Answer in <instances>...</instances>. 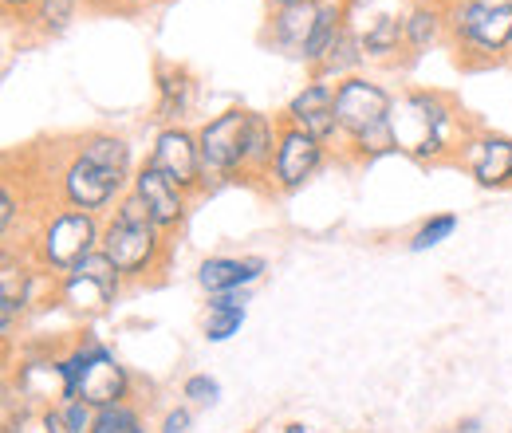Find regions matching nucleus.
Instances as JSON below:
<instances>
[{
  "instance_id": "35",
  "label": "nucleus",
  "mask_w": 512,
  "mask_h": 433,
  "mask_svg": "<svg viewBox=\"0 0 512 433\" xmlns=\"http://www.w3.org/2000/svg\"><path fill=\"white\" fill-rule=\"evenodd\" d=\"M268 4H272V8H284V4H292V0H268Z\"/></svg>"
},
{
  "instance_id": "2",
  "label": "nucleus",
  "mask_w": 512,
  "mask_h": 433,
  "mask_svg": "<svg viewBox=\"0 0 512 433\" xmlns=\"http://www.w3.org/2000/svg\"><path fill=\"white\" fill-rule=\"evenodd\" d=\"M103 252L111 256V264L119 268L123 280H142L162 264L166 252V233L154 225V217L146 213V205L123 193L115 213L103 221Z\"/></svg>"
},
{
  "instance_id": "1",
  "label": "nucleus",
  "mask_w": 512,
  "mask_h": 433,
  "mask_svg": "<svg viewBox=\"0 0 512 433\" xmlns=\"http://www.w3.org/2000/svg\"><path fill=\"white\" fill-rule=\"evenodd\" d=\"M469 134L473 130H465L457 103L442 91H406L390 107L394 150L414 162H442L461 154Z\"/></svg>"
},
{
  "instance_id": "36",
  "label": "nucleus",
  "mask_w": 512,
  "mask_h": 433,
  "mask_svg": "<svg viewBox=\"0 0 512 433\" xmlns=\"http://www.w3.org/2000/svg\"><path fill=\"white\" fill-rule=\"evenodd\" d=\"M111 4H123V0H111Z\"/></svg>"
},
{
  "instance_id": "31",
  "label": "nucleus",
  "mask_w": 512,
  "mask_h": 433,
  "mask_svg": "<svg viewBox=\"0 0 512 433\" xmlns=\"http://www.w3.org/2000/svg\"><path fill=\"white\" fill-rule=\"evenodd\" d=\"M0 225H4V237H8L12 225H16V193H12L8 182H4V189H0Z\"/></svg>"
},
{
  "instance_id": "28",
  "label": "nucleus",
  "mask_w": 512,
  "mask_h": 433,
  "mask_svg": "<svg viewBox=\"0 0 512 433\" xmlns=\"http://www.w3.org/2000/svg\"><path fill=\"white\" fill-rule=\"evenodd\" d=\"M182 398H190L193 406H213L221 398V382L209 378V374H190L182 382Z\"/></svg>"
},
{
  "instance_id": "20",
  "label": "nucleus",
  "mask_w": 512,
  "mask_h": 433,
  "mask_svg": "<svg viewBox=\"0 0 512 433\" xmlns=\"http://www.w3.org/2000/svg\"><path fill=\"white\" fill-rule=\"evenodd\" d=\"M367 60V52H363V36L359 32H351V28H343L339 32V40L331 44V52L323 56V63L312 71V79H320V83H331V79H351L355 75V67Z\"/></svg>"
},
{
  "instance_id": "33",
  "label": "nucleus",
  "mask_w": 512,
  "mask_h": 433,
  "mask_svg": "<svg viewBox=\"0 0 512 433\" xmlns=\"http://www.w3.org/2000/svg\"><path fill=\"white\" fill-rule=\"evenodd\" d=\"M4 4V12H32L36 8V0H0Z\"/></svg>"
},
{
  "instance_id": "7",
  "label": "nucleus",
  "mask_w": 512,
  "mask_h": 433,
  "mask_svg": "<svg viewBox=\"0 0 512 433\" xmlns=\"http://www.w3.org/2000/svg\"><path fill=\"white\" fill-rule=\"evenodd\" d=\"M390 107H394V95L367 75H351L335 83V123H339V134L351 142L390 123Z\"/></svg>"
},
{
  "instance_id": "30",
  "label": "nucleus",
  "mask_w": 512,
  "mask_h": 433,
  "mask_svg": "<svg viewBox=\"0 0 512 433\" xmlns=\"http://www.w3.org/2000/svg\"><path fill=\"white\" fill-rule=\"evenodd\" d=\"M193 426V410L190 406H174L166 418H162V433H186Z\"/></svg>"
},
{
  "instance_id": "29",
  "label": "nucleus",
  "mask_w": 512,
  "mask_h": 433,
  "mask_svg": "<svg viewBox=\"0 0 512 433\" xmlns=\"http://www.w3.org/2000/svg\"><path fill=\"white\" fill-rule=\"evenodd\" d=\"M95 406H87V402H64V418H67V430L71 433H91L95 430Z\"/></svg>"
},
{
  "instance_id": "12",
  "label": "nucleus",
  "mask_w": 512,
  "mask_h": 433,
  "mask_svg": "<svg viewBox=\"0 0 512 433\" xmlns=\"http://www.w3.org/2000/svg\"><path fill=\"white\" fill-rule=\"evenodd\" d=\"M457 162L473 174V182L485 189L512 186V138L493 130H473L457 154Z\"/></svg>"
},
{
  "instance_id": "27",
  "label": "nucleus",
  "mask_w": 512,
  "mask_h": 433,
  "mask_svg": "<svg viewBox=\"0 0 512 433\" xmlns=\"http://www.w3.org/2000/svg\"><path fill=\"white\" fill-rule=\"evenodd\" d=\"M241 323H245V311H205L201 335L209 343H225V339H233L241 331Z\"/></svg>"
},
{
  "instance_id": "14",
  "label": "nucleus",
  "mask_w": 512,
  "mask_h": 433,
  "mask_svg": "<svg viewBox=\"0 0 512 433\" xmlns=\"http://www.w3.org/2000/svg\"><path fill=\"white\" fill-rule=\"evenodd\" d=\"M130 193L146 205V213L154 217V225H158L162 233H174V229L182 225V217H186V197H190V193H182L162 170H154L150 162H142V166L134 170Z\"/></svg>"
},
{
  "instance_id": "18",
  "label": "nucleus",
  "mask_w": 512,
  "mask_h": 433,
  "mask_svg": "<svg viewBox=\"0 0 512 433\" xmlns=\"http://www.w3.org/2000/svg\"><path fill=\"white\" fill-rule=\"evenodd\" d=\"M402 16H406V48L414 56L430 52L449 28V8L442 0H414L410 12H402Z\"/></svg>"
},
{
  "instance_id": "11",
  "label": "nucleus",
  "mask_w": 512,
  "mask_h": 433,
  "mask_svg": "<svg viewBox=\"0 0 512 433\" xmlns=\"http://www.w3.org/2000/svg\"><path fill=\"white\" fill-rule=\"evenodd\" d=\"M323 166V142L320 138H312V134H304L300 126H280V150H276V162H272V186L280 189V193H296V189H304L312 178H316V170Z\"/></svg>"
},
{
  "instance_id": "23",
  "label": "nucleus",
  "mask_w": 512,
  "mask_h": 433,
  "mask_svg": "<svg viewBox=\"0 0 512 433\" xmlns=\"http://www.w3.org/2000/svg\"><path fill=\"white\" fill-rule=\"evenodd\" d=\"M347 28V4H323L320 8V20H316V28H312V36H308V44H304V63L316 71L323 63V56L331 52V44L339 40V32Z\"/></svg>"
},
{
  "instance_id": "15",
  "label": "nucleus",
  "mask_w": 512,
  "mask_h": 433,
  "mask_svg": "<svg viewBox=\"0 0 512 433\" xmlns=\"http://www.w3.org/2000/svg\"><path fill=\"white\" fill-rule=\"evenodd\" d=\"M260 272H264V260H260V256H209V260H201V268H197V284H201L209 296L245 292L249 284L260 280Z\"/></svg>"
},
{
  "instance_id": "9",
  "label": "nucleus",
  "mask_w": 512,
  "mask_h": 433,
  "mask_svg": "<svg viewBox=\"0 0 512 433\" xmlns=\"http://www.w3.org/2000/svg\"><path fill=\"white\" fill-rule=\"evenodd\" d=\"M146 162H150L154 170H162L182 193H193V189L205 186V174H201V146H197V134L186 130V126H162Z\"/></svg>"
},
{
  "instance_id": "26",
  "label": "nucleus",
  "mask_w": 512,
  "mask_h": 433,
  "mask_svg": "<svg viewBox=\"0 0 512 433\" xmlns=\"http://www.w3.org/2000/svg\"><path fill=\"white\" fill-rule=\"evenodd\" d=\"M453 229H457V217L453 213H438V217H430L414 237H410V252H426V248L442 245L453 237Z\"/></svg>"
},
{
  "instance_id": "17",
  "label": "nucleus",
  "mask_w": 512,
  "mask_h": 433,
  "mask_svg": "<svg viewBox=\"0 0 512 433\" xmlns=\"http://www.w3.org/2000/svg\"><path fill=\"white\" fill-rule=\"evenodd\" d=\"M320 8L323 0H292L284 8H272V24H268L272 40L288 52H304V44H308V36L320 20Z\"/></svg>"
},
{
  "instance_id": "6",
  "label": "nucleus",
  "mask_w": 512,
  "mask_h": 433,
  "mask_svg": "<svg viewBox=\"0 0 512 433\" xmlns=\"http://www.w3.org/2000/svg\"><path fill=\"white\" fill-rule=\"evenodd\" d=\"M245 134H249V111H241V107H229V111L213 115L209 123H201L197 146H201L205 186L233 182L237 174H245Z\"/></svg>"
},
{
  "instance_id": "10",
  "label": "nucleus",
  "mask_w": 512,
  "mask_h": 433,
  "mask_svg": "<svg viewBox=\"0 0 512 433\" xmlns=\"http://www.w3.org/2000/svg\"><path fill=\"white\" fill-rule=\"evenodd\" d=\"M123 186H127V178H119L79 154H71V162L60 174V193H64L67 209H83V213L107 209L115 197H123Z\"/></svg>"
},
{
  "instance_id": "8",
  "label": "nucleus",
  "mask_w": 512,
  "mask_h": 433,
  "mask_svg": "<svg viewBox=\"0 0 512 433\" xmlns=\"http://www.w3.org/2000/svg\"><path fill=\"white\" fill-rule=\"evenodd\" d=\"M119 288H123L119 268L111 264V256L103 248H95L83 264H75L67 276H60L56 292H60V300H64L67 308L79 311V315H103L115 304Z\"/></svg>"
},
{
  "instance_id": "32",
  "label": "nucleus",
  "mask_w": 512,
  "mask_h": 433,
  "mask_svg": "<svg viewBox=\"0 0 512 433\" xmlns=\"http://www.w3.org/2000/svg\"><path fill=\"white\" fill-rule=\"evenodd\" d=\"M249 296L245 292H221V296H209V311H245Z\"/></svg>"
},
{
  "instance_id": "25",
  "label": "nucleus",
  "mask_w": 512,
  "mask_h": 433,
  "mask_svg": "<svg viewBox=\"0 0 512 433\" xmlns=\"http://www.w3.org/2000/svg\"><path fill=\"white\" fill-rule=\"evenodd\" d=\"M91 433H146V422L130 402H119V406H107V410L95 414V430Z\"/></svg>"
},
{
  "instance_id": "34",
  "label": "nucleus",
  "mask_w": 512,
  "mask_h": 433,
  "mask_svg": "<svg viewBox=\"0 0 512 433\" xmlns=\"http://www.w3.org/2000/svg\"><path fill=\"white\" fill-rule=\"evenodd\" d=\"M284 433H308V426H300V422H292V426H284Z\"/></svg>"
},
{
  "instance_id": "19",
  "label": "nucleus",
  "mask_w": 512,
  "mask_h": 433,
  "mask_svg": "<svg viewBox=\"0 0 512 433\" xmlns=\"http://www.w3.org/2000/svg\"><path fill=\"white\" fill-rule=\"evenodd\" d=\"M75 154L87 158V162H95V166H103V170H111V174H119V178H127V182H134L130 178V146L127 138H119V134L91 130V134L79 138Z\"/></svg>"
},
{
  "instance_id": "22",
  "label": "nucleus",
  "mask_w": 512,
  "mask_h": 433,
  "mask_svg": "<svg viewBox=\"0 0 512 433\" xmlns=\"http://www.w3.org/2000/svg\"><path fill=\"white\" fill-rule=\"evenodd\" d=\"M193 107V79L182 67H166L158 71V115L178 126V119Z\"/></svg>"
},
{
  "instance_id": "5",
  "label": "nucleus",
  "mask_w": 512,
  "mask_h": 433,
  "mask_svg": "<svg viewBox=\"0 0 512 433\" xmlns=\"http://www.w3.org/2000/svg\"><path fill=\"white\" fill-rule=\"evenodd\" d=\"M64 374L67 386H71V402L79 398V402H87L95 410L119 406V402H127L130 394L127 367H119V359L95 339L79 343L71 355H64Z\"/></svg>"
},
{
  "instance_id": "24",
  "label": "nucleus",
  "mask_w": 512,
  "mask_h": 433,
  "mask_svg": "<svg viewBox=\"0 0 512 433\" xmlns=\"http://www.w3.org/2000/svg\"><path fill=\"white\" fill-rule=\"evenodd\" d=\"M75 12H79V0H36L32 20H36L40 32L60 36V32H67V24L75 20Z\"/></svg>"
},
{
  "instance_id": "13",
  "label": "nucleus",
  "mask_w": 512,
  "mask_h": 433,
  "mask_svg": "<svg viewBox=\"0 0 512 433\" xmlns=\"http://www.w3.org/2000/svg\"><path fill=\"white\" fill-rule=\"evenodd\" d=\"M284 123L300 126L304 134L320 138L323 146H327L331 138H339V123H335V83H320V79L304 83V87L288 99Z\"/></svg>"
},
{
  "instance_id": "21",
  "label": "nucleus",
  "mask_w": 512,
  "mask_h": 433,
  "mask_svg": "<svg viewBox=\"0 0 512 433\" xmlns=\"http://www.w3.org/2000/svg\"><path fill=\"white\" fill-rule=\"evenodd\" d=\"M359 36H363V52L367 56L390 60L398 48H406V16H398V12H375L371 24Z\"/></svg>"
},
{
  "instance_id": "4",
  "label": "nucleus",
  "mask_w": 512,
  "mask_h": 433,
  "mask_svg": "<svg viewBox=\"0 0 512 433\" xmlns=\"http://www.w3.org/2000/svg\"><path fill=\"white\" fill-rule=\"evenodd\" d=\"M103 245V221L99 213H83V209H60L44 221L40 237H36V268L67 276L75 264H83L95 248Z\"/></svg>"
},
{
  "instance_id": "16",
  "label": "nucleus",
  "mask_w": 512,
  "mask_h": 433,
  "mask_svg": "<svg viewBox=\"0 0 512 433\" xmlns=\"http://www.w3.org/2000/svg\"><path fill=\"white\" fill-rule=\"evenodd\" d=\"M280 126L284 119L249 111V134H245V178H272V162L280 150Z\"/></svg>"
},
{
  "instance_id": "3",
  "label": "nucleus",
  "mask_w": 512,
  "mask_h": 433,
  "mask_svg": "<svg viewBox=\"0 0 512 433\" xmlns=\"http://www.w3.org/2000/svg\"><path fill=\"white\" fill-rule=\"evenodd\" d=\"M449 36L461 56L501 60L512 52V0H453Z\"/></svg>"
}]
</instances>
